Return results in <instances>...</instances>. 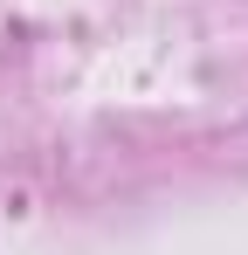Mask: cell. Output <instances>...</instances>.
Here are the masks:
<instances>
[]
</instances>
